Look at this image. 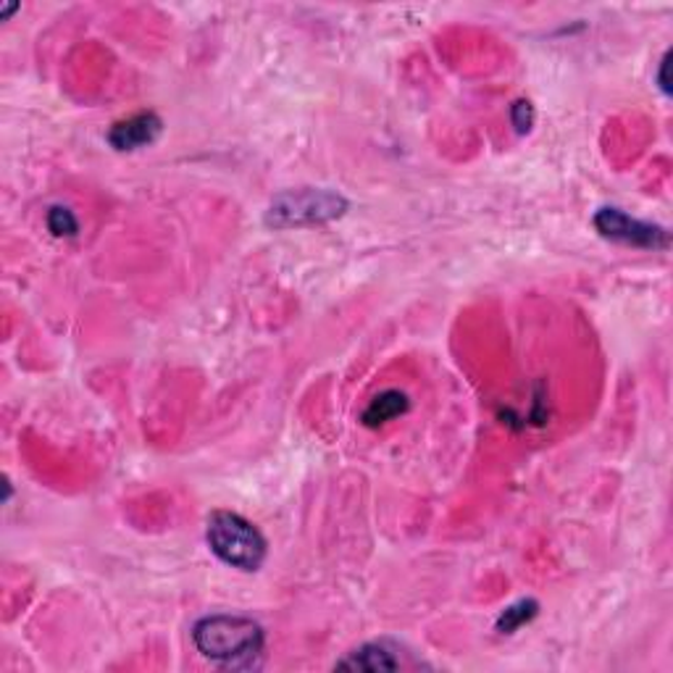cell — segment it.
Returning a JSON list of instances; mask_svg holds the SVG:
<instances>
[{
  "instance_id": "8fae6325",
  "label": "cell",
  "mask_w": 673,
  "mask_h": 673,
  "mask_svg": "<svg viewBox=\"0 0 673 673\" xmlns=\"http://www.w3.org/2000/svg\"><path fill=\"white\" fill-rule=\"evenodd\" d=\"M665 72H669V53L663 55V61H660V68H658V85H660V90L669 92V77H665Z\"/></svg>"
},
{
  "instance_id": "5b68a950",
  "label": "cell",
  "mask_w": 673,
  "mask_h": 673,
  "mask_svg": "<svg viewBox=\"0 0 673 673\" xmlns=\"http://www.w3.org/2000/svg\"><path fill=\"white\" fill-rule=\"evenodd\" d=\"M161 129H163V122L159 113L140 111L113 124V127L109 129V135H105V140H109L111 148L119 150V153H132V150L148 148V145H153L155 140H159Z\"/></svg>"
},
{
  "instance_id": "6da1fadb",
  "label": "cell",
  "mask_w": 673,
  "mask_h": 673,
  "mask_svg": "<svg viewBox=\"0 0 673 673\" xmlns=\"http://www.w3.org/2000/svg\"><path fill=\"white\" fill-rule=\"evenodd\" d=\"M195 650L224 669H253L263 656L266 634L248 615L216 613L205 615L192 626Z\"/></svg>"
},
{
  "instance_id": "7a4b0ae2",
  "label": "cell",
  "mask_w": 673,
  "mask_h": 673,
  "mask_svg": "<svg viewBox=\"0 0 673 673\" xmlns=\"http://www.w3.org/2000/svg\"><path fill=\"white\" fill-rule=\"evenodd\" d=\"M205 543L219 561L229 569L253 574L266 561V537L258 532L253 521H248L240 513L232 511H213L205 524Z\"/></svg>"
},
{
  "instance_id": "52a82bcc",
  "label": "cell",
  "mask_w": 673,
  "mask_h": 673,
  "mask_svg": "<svg viewBox=\"0 0 673 673\" xmlns=\"http://www.w3.org/2000/svg\"><path fill=\"white\" fill-rule=\"evenodd\" d=\"M408 411H411V400H408L406 392H400V389H385V392H379L369 402L361 421L369 429H379V426L389 424V421L406 416Z\"/></svg>"
},
{
  "instance_id": "ba28073f",
  "label": "cell",
  "mask_w": 673,
  "mask_h": 673,
  "mask_svg": "<svg viewBox=\"0 0 673 673\" xmlns=\"http://www.w3.org/2000/svg\"><path fill=\"white\" fill-rule=\"evenodd\" d=\"M537 613H539V602L532 600V597H526V600L513 602V606H508L506 610H502V613L497 615L495 628L500 634H513V632H519L524 624H529Z\"/></svg>"
},
{
  "instance_id": "9c48e42d",
  "label": "cell",
  "mask_w": 673,
  "mask_h": 673,
  "mask_svg": "<svg viewBox=\"0 0 673 673\" xmlns=\"http://www.w3.org/2000/svg\"><path fill=\"white\" fill-rule=\"evenodd\" d=\"M46 224L55 237H74L79 232L77 216H74L68 209H64V205H53V209L48 211Z\"/></svg>"
},
{
  "instance_id": "30bf717a",
  "label": "cell",
  "mask_w": 673,
  "mask_h": 673,
  "mask_svg": "<svg viewBox=\"0 0 673 673\" xmlns=\"http://www.w3.org/2000/svg\"><path fill=\"white\" fill-rule=\"evenodd\" d=\"M511 122H513L515 132H521V135L532 129L534 109H532L529 100H515V103L511 105Z\"/></svg>"
},
{
  "instance_id": "277c9868",
  "label": "cell",
  "mask_w": 673,
  "mask_h": 673,
  "mask_svg": "<svg viewBox=\"0 0 673 673\" xmlns=\"http://www.w3.org/2000/svg\"><path fill=\"white\" fill-rule=\"evenodd\" d=\"M595 229L610 242L632 245L641 250H669L671 235L663 226L652 222H641L624 213L621 209H600L593 219Z\"/></svg>"
},
{
  "instance_id": "3957f363",
  "label": "cell",
  "mask_w": 673,
  "mask_h": 673,
  "mask_svg": "<svg viewBox=\"0 0 673 673\" xmlns=\"http://www.w3.org/2000/svg\"><path fill=\"white\" fill-rule=\"evenodd\" d=\"M350 203L345 195L326 187H295L274 195L266 211V224L272 229H298V226H319L342 219Z\"/></svg>"
},
{
  "instance_id": "8992f818",
  "label": "cell",
  "mask_w": 673,
  "mask_h": 673,
  "mask_svg": "<svg viewBox=\"0 0 673 673\" xmlns=\"http://www.w3.org/2000/svg\"><path fill=\"white\" fill-rule=\"evenodd\" d=\"M337 669L348 671H398L402 669L400 650L392 641H366L358 650L348 652L342 660H337Z\"/></svg>"
}]
</instances>
